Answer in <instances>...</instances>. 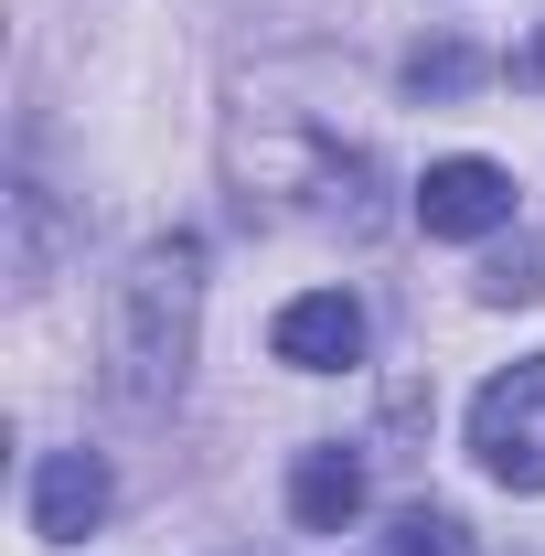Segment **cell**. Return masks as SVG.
I'll return each mask as SVG.
<instances>
[{
	"instance_id": "1",
	"label": "cell",
	"mask_w": 545,
	"mask_h": 556,
	"mask_svg": "<svg viewBox=\"0 0 545 556\" xmlns=\"http://www.w3.org/2000/svg\"><path fill=\"white\" fill-rule=\"evenodd\" d=\"M204 343V236H150L129 268L107 278L97 321V386L118 417H172L182 375Z\"/></svg>"
},
{
	"instance_id": "2",
	"label": "cell",
	"mask_w": 545,
	"mask_h": 556,
	"mask_svg": "<svg viewBox=\"0 0 545 556\" xmlns=\"http://www.w3.org/2000/svg\"><path fill=\"white\" fill-rule=\"evenodd\" d=\"M225 172H236V214L246 225H342V236H375V161L332 129V118H236L225 139Z\"/></svg>"
},
{
	"instance_id": "3",
	"label": "cell",
	"mask_w": 545,
	"mask_h": 556,
	"mask_svg": "<svg viewBox=\"0 0 545 556\" xmlns=\"http://www.w3.org/2000/svg\"><path fill=\"white\" fill-rule=\"evenodd\" d=\"M471 460L503 492H545V353L503 364L471 396Z\"/></svg>"
},
{
	"instance_id": "4",
	"label": "cell",
	"mask_w": 545,
	"mask_h": 556,
	"mask_svg": "<svg viewBox=\"0 0 545 556\" xmlns=\"http://www.w3.org/2000/svg\"><path fill=\"white\" fill-rule=\"evenodd\" d=\"M417 225H428L439 247H460V236H503V225H514V172L481 161V150L428 161V182H417Z\"/></svg>"
},
{
	"instance_id": "5",
	"label": "cell",
	"mask_w": 545,
	"mask_h": 556,
	"mask_svg": "<svg viewBox=\"0 0 545 556\" xmlns=\"http://www.w3.org/2000/svg\"><path fill=\"white\" fill-rule=\"evenodd\" d=\"M268 353L289 375H342V364H364V300H353V289H300L268 321Z\"/></svg>"
},
{
	"instance_id": "6",
	"label": "cell",
	"mask_w": 545,
	"mask_h": 556,
	"mask_svg": "<svg viewBox=\"0 0 545 556\" xmlns=\"http://www.w3.org/2000/svg\"><path fill=\"white\" fill-rule=\"evenodd\" d=\"M107 503H118V482L97 450H43V471H33V535L43 546H86L107 525Z\"/></svg>"
},
{
	"instance_id": "7",
	"label": "cell",
	"mask_w": 545,
	"mask_h": 556,
	"mask_svg": "<svg viewBox=\"0 0 545 556\" xmlns=\"http://www.w3.org/2000/svg\"><path fill=\"white\" fill-rule=\"evenodd\" d=\"M289 514H300L310 535H342V525L364 514V450H342V439H310V450L289 460Z\"/></svg>"
},
{
	"instance_id": "8",
	"label": "cell",
	"mask_w": 545,
	"mask_h": 556,
	"mask_svg": "<svg viewBox=\"0 0 545 556\" xmlns=\"http://www.w3.org/2000/svg\"><path fill=\"white\" fill-rule=\"evenodd\" d=\"M396 86L428 97V108H449V97H471V86H481V54L460 43V33H439V43H417L407 65H396Z\"/></svg>"
},
{
	"instance_id": "9",
	"label": "cell",
	"mask_w": 545,
	"mask_h": 556,
	"mask_svg": "<svg viewBox=\"0 0 545 556\" xmlns=\"http://www.w3.org/2000/svg\"><path fill=\"white\" fill-rule=\"evenodd\" d=\"M492 311H524V300H545V236H514V247H492L471 278Z\"/></svg>"
},
{
	"instance_id": "10",
	"label": "cell",
	"mask_w": 545,
	"mask_h": 556,
	"mask_svg": "<svg viewBox=\"0 0 545 556\" xmlns=\"http://www.w3.org/2000/svg\"><path fill=\"white\" fill-rule=\"evenodd\" d=\"M375 556H471V525H460L449 503H407V514L375 535Z\"/></svg>"
},
{
	"instance_id": "11",
	"label": "cell",
	"mask_w": 545,
	"mask_h": 556,
	"mask_svg": "<svg viewBox=\"0 0 545 556\" xmlns=\"http://www.w3.org/2000/svg\"><path fill=\"white\" fill-rule=\"evenodd\" d=\"M54 193H43V182H22V193H11V214H22V247H11V278H22V289H33V278H43V257H54Z\"/></svg>"
},
{
	"instance_id": "12",
	"label": "cell",
	"mask_w": 545,
	"mask_h": 556,
	"mask_svg": "<svg viewBox=\"0 0 545 556\" xmlns=\"http://www.w3.org/2000/svg\"><path fill=\"white\" fill-rule=\"evenodd\" d=\"M514 86H535V97H545V33L524 43V54H514Z\"/></svg>"
}]
</instances>
